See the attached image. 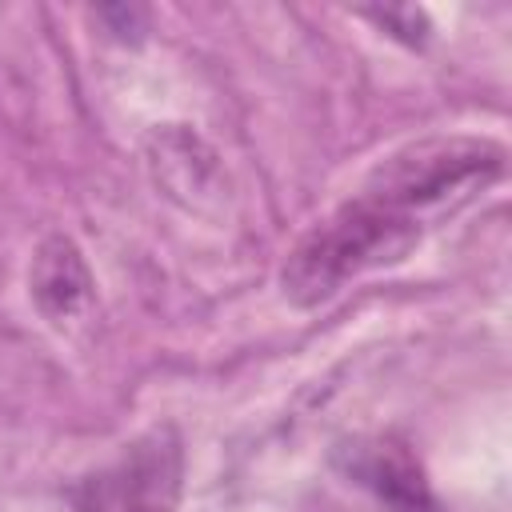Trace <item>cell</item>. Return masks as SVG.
Listing matches in <instances>:
<instances>
[{
  "label": "cell",
  "instance_id": "5b68a950",
  "mask_svg": "<svg viewBox=\"0 0 512 512\" xmlns=\"http://www.w3.org/2000/svg\"><path fill=\"white\" fill-rule=\"evenodd\" d=\"M348 472L364 488H372L396 512H424V508H432V496H428V484H424L420 464L396 440L356 444L352 448V460H348Z\"/></svg>",
  "mask_w": 512,
  "mask_h": 512
},
{
  "label": "cell",
  "instance_id": "7a4b0ae2",
  "mask_svg": "<svg viewBox=\"0 0 512 512\" xmlns=\"http://www.w3.org/2000/svg\"><path fill=\"white\" fill-rule=\"evenodd\" d=\"M504 172V148L480 136H428L384 156L364 180V196L412 216L456 208Z\"/></svg>",
  "mask_w": 512,
  "mask_h": 512
},
{
  "label": "cell",
  "instance_id": "6da1fadb",
  "mask_svg": "<svg viewBox=\"0 0 512 512\" xmlns=\"http://www.w3.org/2000/svg\"><path fill=\"white\" fill-rule=\"evenodd\" d=\"M420 232V220L360 192L312 232H304L300 244L288 252V264L280 272L284 296L300 308H316L332 300L348 280L404 260L416 248Z\"/></svg>",
  "mask_w": 512,
  "mask_h": 512
},
{
  "label": "cell",
  "instance_id": "277c9868",
  "mask_svg": "<svg viewBox=\"0 0 512 512\" xmlns=\"http://www.w3.org/2000/svg\"><path fill=\"white\" fill-rule=\"evenodd\" d=\"M28 284H32V300L40 316L52 320L56 328L80 320L92 304V272L68 236H48L36 248Z\"/></svg>",
  "mask_w": 512,
  "mask_h": 512
},
{
  "label": "cell",
  "instance_id": "3957f363",
  "mask_svg": "<svg viewBox=\"0 0 512 512\" xmlns=\"http://www.w3.org/2000/svg\"><path fill=\"white\" fill-rule=\"evenodd\" d=\"M184 488V448L176 428H152L112 464L68 488L76 512H176Z\"/></svg>",
  "mask_w": 512,
  "mask_h": 512
},
{
  "label": "cell",
  "instance_id": "8992f818",
  "mask_svg": "<svg viewBox=\"0 0 512 512\" xmlns=\"http://www.w3.org/2000/svg\"><path fill=\"white\" fill-rule=\"evenodd\" d=\"M368 16L380 20V24H388V28H396L392 36H400L408 44H424V32H428L424 12H416V8H384V12H368Z\"/></svg>",
  "mask_w": 512,
  "mask_h": 512
}]
</instances>
